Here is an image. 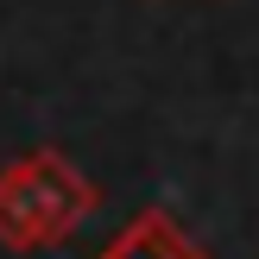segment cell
Wrapping results in <instances>:
<instances>
[{
	"instance_id": "1",
	"label": "cell",
	"mask_w": 259,
	"mask_h": 259,
	"mask_svg": "<svg viewBox=\"0 0 259 259\" xmlns=\"http://www.w3.org/2000/svg\"><path fill=\"white\" fill-rule=\"evenodd\" d=\"M120 259H184V247L171 240L164 222H146V228H133V247H126Z\"/></svg>"
}]
</instances>
